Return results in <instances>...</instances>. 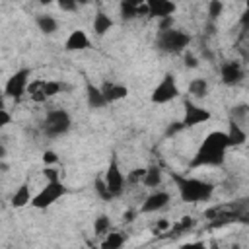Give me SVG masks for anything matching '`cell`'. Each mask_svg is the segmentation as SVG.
Listing matches in <instances>:
<instances>
[{"instance_id":"1","label":"cell","mask_w":249,"mask_h":249,"mask_svg":"<svg viewBox=\"0 0 249 249\" xmlns=\"http://www.w3.org/2000/svg\"><path fill=\"white\" fill-rule=\"evenodd\" d=\"M230 138L224 130H212L204 136L202 144L195 152V156L189 161L191 169L196 167H216L226 161V152L230 150Z\"/></svg>"},{"instance_id":"2","label":"cell","mask_w":249,"mask_h":249,"mask_svg":"<svg viewBox=\"0 0 249 249\" xmlns=\"http://www.w3.org/2000/svg\"><path fill=\"white\" fill-rule=\"evenodd\" d=\"M171 179H173L177 193H179V198L183 202H191V204L206 202L214 195V185L204 181V179L187 177V175H179V173H171Z\"/></svg>"},{"instance_id":"3","label":"cell","mask_w":249,"mask_h":249,"mask_svg":"<svg viewBox=\"0 0 249 249\" xmlns=\"http://www.w3.org/2000/svg\"><path fill=\"white\" fill-rule=\"evenodd\" d=\"M191 45V35L181 29H163L158 31L156 47L167 54H183Z\"/></svg>"},{"instance_id":"4","label":"cell","mask_w":249,"mask_h":249,"mask_svg":"<svg viewBox=\"0 0 249 249\" xmlns=\"http://www.w3.org/2000/svg\"><path fill=\"white\" fill-rule=\"evenodd\" d=\"M66 191H68V189L64 187V183H62L60 179H58V181H47L45 187H41V191H39L37 195H33L31 206L37 208V210H45V208H49L51 204H54L60 196H64Z\"/></svg>"},{"instance_id":"5","label":"cell","mask_w":249,"mask_h":249,"mask_svg":"<svg viewBox=\"0 0 249 249\" xmlns=\"http://www.w3.org/2000/svg\"><path fill=\"white\" fill-rule=\"evenodd\" d=\"M70 124H72V119H70V115H68L64 109H51V111H47V115H45L43 132H45L47 136H51V138L62 136V134L68 132Z\"/></svg>"},{"instance_id":"6","label":"cell","mask_w":249,"mask_h":249,"mask_svg":"<svg viewBox=\"0 0 249 249\" xmlns=\"http://www.w3.org/2000/svg\"><path fill=\"white\" fill-rule=\"evenodd\" d=\"M179 97V86H177V80L171 72L163 74V78L160 80V84L152 89V95H150V101L156 103V105H165L173 99Z\"/></svg>"},{"instance_id":"7","label":"cell","mask_w":249,"mask_h":249,"mask_svg":"<svg viewBox=\"0 0 249 249\" xmlns=\"http://www.w3.org/2000/svg\"><path fill=\"white\" fill-rule=\"evenodd\" d=\"M29 82H31V68H19V70H16L8 78V82L4 86V95L14 97V99H19L23 93H27Z\"/></svg>"},{"instance_id":"8","label":"cell","mask_w":249,"mask_h":249,"mask_svg":"<svg viewBox=\"0 0 249 249\" xmlns=\"http://www.w3.org/2000/svg\"><path fill=\"white\" fill-rule=\"evenodd\" d=\"M103 179H105V183H107V187H109V191L113 193L115 198L124 193L126 177L123 175V171H121V167H119L117 156L111 158V161H109V165H107V169H105V173H103Z\"/></svg>"},{"instance_id":"9","label":"cell","mask_w":249,"mask_h":249,"mask_svg":"<svg viewBox=\"0 0 249 249\" xmlns=\"http://www.w3.org/2000/svg\"><path fill=\"white\" fill-rule=\"evenodd\" d=\"M212 113L196 103H193L191 99H185V115H183V124L185 128H191V126H196V124H202L206 121H210Z\"/></svg>"},{"instance_id":"10","label":"cell","mask_w":249,"mask_h":249,"mask_svg":"<svg viewBox=\"0 0 249 249\" xmlns=\"http://www.w3.org/2000/svg\"><path fill=\"white\" fill-rule=\"evenodd\" d=\"M169 200H171V196H169L167 191H154L144 198V202H142L138 212L140 214H156V212L163 210L169 204Z\"/></svg>"},{"instance_id":"11","label":"cell","mask_w":249,"mask_h":249,"mask_svg":"<svg viewBox=\"0 0 249 249\" xmlns=\"http://www.w3.org/2000/svg\"><path fill=\"white\" fill-rule=\"evenodd\" d=\"M220 78L226 86H237L241 80H243V68L239 62H233V60H228V62H222L220 64Z\"/></svg>"},{"instance_id":"12","label":"cell","mask_w":249,"mask_h":249,"mask_svg":"<svg viewBox=\"0 0 249 249\" xmlns=\"http://www.w3.org/2000/svg\"><path fill=\"white\" fill-rule=\"evenodd\" d=\"M148 8H150V18H169L175 14L177 6L173 0H146Z\"/></svg>"},{"instance_id":"13","label":"cell","mask_w":249,"mask_h":249,"mask_svg":"<svg viewBox=\"0 0 249 249\" xmlns=\"http://www.w3.org/2000/svg\"><path fill=\"white\" fill-rule=\"evenodd\" d=\"M88 47H89V39H88V35H86L84 29H74V31L66 37V41H64V49H66L68 53L86 51Z\"/></svg>"},{"instance_id":"14","label":"cell","mask_w":249,"mask_h":249,"mask_svg":"<svg viewBox=\"0 0 249 249\" xmlns=\"http://www.w3.org/2000/svg\"><path fill=\"white\" fill-rule=\"evenodd\" d=\"M107 103H115V101H121L128 95V88L123 86V84H113V82H105L103 88H101Z\"/></svg>"},{"instance_id":"15","label":"cell","mask_w":249,"mask_h":249,"mask_svg":"<svg viewBox=\"0 0 249 249\" xmlns=\"http://www.w3.org/2000/svg\"><path fill=\"white\" fill-rule=\"evenodd\" d=\"M86 99H88V105L91 109H101V107L109 105L107 99H105V95H103V91H101V88L93 86L91 82L86 84Z\"/></svg>"},{"instance_id":"16","label":"cell","mask_w":249,"mask_h":249,"mask_svg":"<svg viewBox=\"0 0 249 249\" xmlns=\"http://www.w3.org/2000/svg\"><path fill=\"white\" fill-rule=\"evenodd\" d=\"M226 132H228V138H230V146H231V148L241 146V144H245V140H247V134H245V130L241 128L239 121L230 119V126H228Z\"/></svg>"},{"instance_id":"17","label":"cell","mask_w":249,"mask_h":249,"mask_svg":"<svg viewBox=\"0 0 249 249\" xmlns=\"http://www.w3.org/2000/svg\"><path fill=\"white\" fill-rule=\"evenodd\" d=\"M31 189H29V183H21L18 189H16V193L12 195V206L14 208H21V206H25V204H31Z\"/></svg>"},{"instance_id":"18","label":"cell","mask_w":249,"mask_h":249,"mask_svg":"<svg viewBox=\"0 0 249 249\" xmlns=\"http://www.w3.org/2000/svg\"><path fill=\"white\" fill-rule=\"evenodd\" d=\"M113 25H115V23H113L111 16H107L105 12H97V14L93 16V33H95L97 37H103L105 33H109V29H111Z\"/></svg>"},{"instance_id":"19","label":"cell","mask_w":249,"mask_h":249,"mask_svg":"<svg viewBox=\"0 0 249 249\" xmlns=\"http://www.w3.org/2000/svg\"><path fill=\"white\" fill-rule=\"evenodd\" d=\"M35 23H37L39 31L45 33V35H51V33H54V31L58 29V21H56L53 16H47V14L37 16V18H35Z\"/></svg>"},{"instance_id":"20","label":"cell","mask_w":249,"mask_h":249,"mask_svg":"<svg viewBox=\"0 0 249 249\" xmlns=\"http://www.w3.org/2000/svg\"><path fill=\"white\" fill-rule=\"evenodd\" d=\"M189 93L195 99H204L208 95V82L204 78H193L189 82Z\"/></svg>"},{"instance_id":"21","label":"cell","mask_w":249,"mask_h":249,"mask_svg":"<svg viewBox=\"0 0 249 249\" xmlns=\"http://www.w3.org/2000/svg\"><path fill=\"white\" fill-rule=\"evenodd\" d=\"M161 169L158 165H152V167H146V175H144V181L142 185L148 187V189H156L161 185Z\"/></svg>"},{"instance_id":"22","label":"cell","mask_w":249,"mask_h":249,"mask_svg":"<svg viewBox=\"0 0 249 249\" xmlns=\"http://www.w3.org/2000/svg\"><path fill=\"white\" fill-rule=\"evenodd\" d=\"M126 241V235L121 233V231H113V233H107L105 239L101 241V249H119L123 247Z\"/></svg>"},{"instance_id":"23","label":"cell","mask_w":249,"mask_h":249,"mask_svg":"<svg viewBox=\"0 0 249 249\" xmlns=\"http://www.w3.org/2000/svg\"><path fill=\"white\" fill-rule=\"evenodd\" d=\"M111 230V220L107 214H99L95 220H93V233L95 235H107Z\"/></svg>"},{"instance_id":"24","label":"cell","mask_w":249,"mask_h":249,"mask_svg":"<svg viewBox=\"0 0 249 249\" xmlns=\"http://www.w3.org/2000/svg\"><path fill=\"white\" fill-rule=\"evenodd\" d=\"M93 189H95V193L99 195V198H103V200H113V198H115L113 193L109 191V187H107V183H105L103 177H97V179L93 181Z\"/></svg>"},{"instance_id":"25","label":"cell","mask_w":249,"mask_h":249,"mask_svg":"<svg viewBox=\"0 0 249 249\" xmlns=\"http://www.w3.org/2000/svg\"><path fill=\"white\" fill-rule=\"evenodd\" d=\"M224 12V2L222 0H210L208 2V18L210 21H216Z\"/></svg>"},{"instance_id":"26","label":"cell","mask_w":249,"mask_h":249,"mask_svg":"<svg viewBox=\"0 0 249 249\" xmlns=\"http://www.w3.org/2000/svg\"><path fill=\"white\" fill-rule=\"evenodd\" d=\"M60 89H62V84L56 80H45V84H43V91L47 97H54L56 93H60Z\"/></svg>"},{"instance_id":"27","label":"cell","mask_w":249,"mask_h":249,"mask_svg":"<svg viewBox=\"0 0 249 249\" xmlns=\"http://www.w3.org/2000/svg\"><path fill=\"white\" fill-rule=\"evenodd\" d=\"M144 175H146V167H134V169L128 171V175H126V183H130V185H138V183L144 181Z\"/></svg>"},{"instance_id":"28","label":"cell","mask_w":249,"mask_h":249,"mask_svg":"<svg viewBox=\"0 0 249 249\" xmlns=\"http://www.w3.org/2000/svg\"><path fill=\"white\" fill-rule=\"evenodd\" d=\"M119 10H121V18L123 19H134V18H138V8L136 6H130V4H126L123 0H121Z\"/></svg>"},{"instance_id":"29","label":"cell","mask_w":249,"mask_h":249,"mask_svg":"<svg viewBox=\"0 0 249 249\" xmlns=\"http://www.w3.org/2000/svg\"><path fill=\"white\" fill-rule=\"evenodd\" d=\"M249 113V105H235V107H231V119L233 121H241L245 115Z\"/></svg>"},{"instance_id":"30","label":"cell","mask_w":249,"mask_h":249,"mask_svg":"<svg viewBox=\"0 0 249 249\" xmlns=\"http://www.w3.org/2000/svg\"><path fill=\"white\" fill-rule=\"evenodd\" d=\"M43 175H45L47 181H58V179H60V169H56V167H53V165H47V167L43 169Z\"/></svg>"},{"instance_id":"31","label":"cell","mask_w":249,"mask_h":249,"mask_svg":"<svg viewBox=\"0 0 249 249\" xmlns=\"http://www.w3.org/2000/svg\"><path fill=\"white\" fill-rule=\"evenodd\" d=\"M183 60H185V66H187V68H196V66H198V58H196L189 49L183 53Z\"/></svg>"},{"instance_id":"32","label":"cell","mask_w":249,"mask_h":249,"mask_svg":"<svg viewBox=\"0 0 249 249\" xmlns=\"http://www.w3.org/2000/svg\"><path fill=\"white\" fill-rule=\"evenodd\" d=\"M56 4H58V8L62 12H74L78 8V2L76 0H56Z\"/></svg>"},{"instance_id":"33","label":"cell","mask_w":249,"mask_h":249,"mask_svg":"<svg viewBox=\"0 0 249 249\" xmlns=\"http://www.w3.org/2000/svg\"><path fill=\"white\" fill-rule=\"evenodd\" d=\"M56 161H58L56 152H53V150H45V152H43V163H45V165H54Z\"/></svg>"},{"instance_id":"34","label":"cell","mask_w":249,"mask_h":249,"mask_svg":"<svg viewBox=\"0 0 249 249\" xmlns=\"http://www.w3.org/2000/svg\"><path fill=\"white\" fill-rule=\"evenodd\" d=\"M193 224H195V222H193V218H189V216H185V218H183V220H181V222H179V224L175 226V231H177V233H183L185 230H189V228H193Z\"/></svg>"},{"instance_id":"35","label":"cell","mask_w":249,"mask_h":249,"mask_svg":"<svg viewBox=\"0 0 249 249\" xmlns=\"http://www.w3.org/2000/svg\"><path fill=\"white\" fill-rule=\"evenodd\" d=\"M185 128V124H183V121H177V123H171L169 126H167V130H165V134L167 136H173V134H177V132H181Z\"/></svg>"},{"instance_id":"36","label":"cell","mask_w":249,"mask_h":249,"mask_svg":"<svg viewBox=\"0 0 249 249\" xmlns=\"http://www.w3.org/2000/svg\"><path fill=\"white\" fill-rule=\"evenodd\" d=\"M12 123V115L8 113V109H0V126H8Z\"/></svg>"},{"instance_id":"37","label":"cell","mask_w":249,"mask_h":249,"mask_svg":"<svg viewBox=\"0 0 249 249\" xmlns=\"http://www.w3.org/2000/svg\"><path fill=\"white\" fill-rule=\"evenodd\" d=\"M173 27V16H169V18H161L160 19V31H163V29H171Z\"/></svg>"},{"instance_id":"38","label":"cell","mask_w":249,"mask_h":249,"mask_svg":"<svg viewBox=\"0 0 249 249\" xmlns=\"http://www.w3.org/2000/svg\"><path fill=\"white\" fill-rule=\"evenodd\" d=\"M171 224H169V220H158V224H156V231H160V230H167Z\"/></svg>"},{"instance_id":"39","label":"cell","mask_w":249,"mask_h":249,"mask_svg":"<svg viewBox=\"0 0 249 249\" xmlns=\"http://www.w3.org/2000/svg\"><path fill=\"white\" fill-rule=\"evenodd\" d=\"M239 21H241V25L249 27V10H247V8H245V12L241 14V19H239Z\"/></svg>"},{"instance_id":"40","label":"cell","mask_w":249,"mask_h":249,"mask_svg":"<svg viewBox=\"0 0 249 249\" xmlns=\"http://www.w3.org/2000/svg\"><path fill=\"white\" fill-rule=\"evenodd\" d=\"M134 214H136L134 210H126V212L123 214V218H124V222H132V220H134Z\"/></svg>"},{"instance_id":"41","label":"cell","mask_w":249,"mask_h":249,"mask_svg":"<svg viewBox=\"0 0 249 249\" xmlns=\"http://www.w3.org/2000/svg\"><path fill=\"white\" fill-rule=\"evenodd\" d=\"M123 2H126V4H130V6H136V8H140V6L146 4V0H123Z\"/></svg>"},{"instance_id":"42","label":"cell","mask_w":249,"mask_h":249,"mask_svg":"<svg viewBox=\"0 0 249 249\" xmlns=\"http://www.w3.org/2000/svg\"><path fill=\"white\" fill-rule=\"evenodd\" d=\"M76 2H78V6H84V4H88L89 0H76Z\"/></svg>"},{"instance_id":"43","label":"cell","mask_w":249,"mask_h":249,"mask_svg":"<svg viewBox=\"0 0 249 249\" xmlns=\"http://www.w3.org/2000/svg\"><path fill=\"white\" fill-rule=\"evenodd\" d=\"M39 2H41V4H51L53 0H39Z\"/></svg>"},{"instance_id":"44","label":"cell","mask_w":249,"mask_h":249,"mask_svg":"<svg viewBox=\"0 0 249 249\" xmlns=\"http://www.w3.org/2000/svg\"><path fill=\"white\" fill-rule=\"evenodd\" d=\"M245 6H247V10H249V0H245Z\"/></svg>"}]
</instances>
